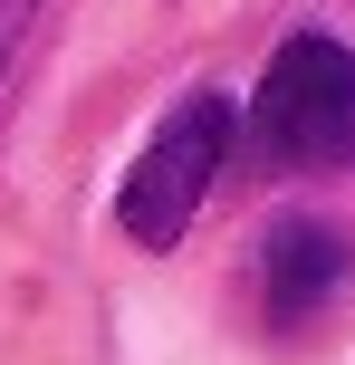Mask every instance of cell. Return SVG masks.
I'll return each mask as SVG.
<instances>
[{"instance_id":"cell-2","label":"cell","mask_w":355,"mask_h":365,"mask_svg":"<svg viewBox=\"0 0 355 365\" xmlns=\"http://www.w3.org/2000/svg\"><path fill=\"white\" fill-rule=\"evenodd\" d=\"M250 125L269 135V154L298 173H337L355 164V48L327 29L288 38L279 58H269L260 96H250Z\"/></svg>"},{"instance_id":"cell-4","label":"cell","mask_w":355,"mask_h":365,"mask_svg":"<svg viewBox=\"0 0 355 365\" xmlns=\"http://www.w3.org/2000/svg\"><path fill=\"white\" fill-rule=\"evenodd\" d=\"M29 29H38V0H0V77L19 68V48H29Z\"/></svg>"},{"instance_id":"cell-3","label":"cell","mask_w":355,"mask_h":365,"mask_svg":"<svg viewBox=\"0 0 355 365\" xmlns=\"http://www.w3.org/2000/svg\"><path fill=\"white\" fill-rule=\"evenodd\" d=\"M337 289H346V240L327 231V221L288 212L279 231H269V250H260V308H269V327H307Z\"/></svg>"},{"instance_id":"cell-1","label":"cell","mask_w":355,"mask_h":365,"mask_svg":"<svg viewBox=\"0 0 355 365\" xmlns=\"http://www.w3.org/2000/svg\"><path fill=\"white\" fill-rule=\"evenodd\" d=\"M231 135H240V106H231L221 87H192L183 106L154 125V145L134 154L125 192H115V221H125V240H144V250H173V240L192 231V212H202V192L221 182Z\"/></svg>"}]
</instances>
